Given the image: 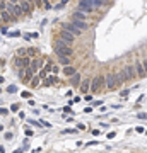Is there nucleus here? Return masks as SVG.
<instances>
[{
    "label": "nucleus",
    "instance_id": "1a4fd4ad",
    "mask_svg": "<svg viewBox=\"0 0 147 153\" xmlns=\"http://www.w3.org/2000/svg\"><path fill=\"white\" fill-rule=\"evenodd\" d=\"M79 90L82 94H87L91 90V78H82L80 80V85H79Z\"/></svg>",
    "mask_w": 147,
    "mask_h": 153
},
{
    "label": "nucleus",
    "instance_id": "aec40b11",
    "mask_svg": "<svg viewBox=\"0 0 147 153\" xmlns=\"http://www.w3.org/2000/svg\"><path fill=\"white\" fill-rule=\"evenodd\" d=\"M74 19H75V21H86V14L80 12V10H75V12H74Z\"/></svg>",
    "mask_w": 147,
    "mask_h": 153
},
{
    "label": "nucleus",
    "instance_id": "473e14b6",
    "mask_svg": "<svg viewBox=\"0 0 147 153\" xmlns=\"http://www.w3.org/2000/svg\"><path fill=\"white\" fill-rule=\"evenodd\" d=\"M21 95H22L24 99H29V97H31V92H28V90H26V92H22Z\"/></svg>",
    "mask_w": 147,
    "mask_h": 153
},
{
    "label": "nucleus",
    "instance_id": "2f4dec72",
    "mask_svg": "<svg viewBox=\"0 0 147 153\" xmlns=\"http://www.w3.org/2000/svg\"><path fill=\"white\" fill-rule=\"evenodd\" d=\"M51 72H53V75H57V73L60 72V68H58V66H53V65H51Z\"/></svg>",
    "mask_w": 147,
    "mask_h": 153
},
{
    "label": "nucleus",
    "instance_id": "ddd939ff",
    "mask_svg": "<svg viewBox=\"0 0 147 153\" xmlns=\"http://www.w3.org/2000/svg\"><path fill=\"white\" fill-rule=\"evenodd\" d=\"M75 73H77L75 66H63V75H67V76H74Z\"/></svg>",
    "mask_w": 147,
    "mask_h": 153
},
{
    "label": "nucleus",
    "instance_id": "f8f14e48",
    "mask_svg": "<svg viewBox=\"0 0 147 153\" xmlns=\"http://www.w3.org/2000/svg\"><path fill=\"white\" fill-rule=\"evenodd\" d=\"M21 9H22V12H31V2H28V0H21Z\"/></svg>",
    "mask_w": 147,
    "mask_h": 153
},
{
    "label": "nucleus",
    "instance_id": "4c0bfd02",
    "mask_svg": "<svg viewBox=\"0 0 147 153\" xmlns=\"http://www.w3.org/2000/svg\"><path fill=\"white\" fill-rule=\"evenodd\" d=\"M128 94H130V90H123V92H121V94H120V95H121V97H127V95H128Z\"/></svg>",
    "mask_w": 147,
    "mask_h": 153
},
{
    "label": "nucleus",
    "instance_id": "f03ea898",
    "mask_svg": "<svg viewBox=\"0 0 147 153\" xmlns=\"http://www.w3.org/2000/svg\"><path fill=\"white\" fill-rule=\"evenodd\" d=\"M104 85H106L104 76H94V78H91V92H92V94L99 92Z\"/></svg>",
    "mask_w": 147,
    "mask_h": 153
},
{
    "label": "nucleus",
    "instance_id": "dca6fc26",
    "mask_svg": "<svg viewBox=\"0 0 147 153\" xmlns=\"http://www.w3.org/2000/svg\"><path fill=\"white\" fill-rule=\"evenodd\" d=\"M33 76H34V73H33L29 68H26V70H24V76H22V78H24L22 82H26V83H28V82H31V78H33Z\"/></svg>",
    "mask_w": 147,
    "mask_h": 153
},
{
    "label": "nucleus",
    "instance_id": "412c9836",
    "mask_svg": "<svg viewBox=\"0 0 147 153\" xmlns=\"http://www.w3.org/2000/svg\"><path fill=\"white\" fill-rule=\"evenodd\" d=\"M39 80H41V78H39V76H38V75H34V76H33V78H31V82H29V83H31V87H34V88H36L38 85L41 83Z\"/></svg>",
    "mask_w": 147,
    "mask_h": 153
},
{
    "label": "nucleus",
    "instance_id": "0eeeda50",
    "mask_svg": "<svg viewBox=\"0 0 147 153\" xmlns=\"http://www.w3.org/2000/svg\"><path fill=\"white\" fill-rule=\"evenodd\" d=\"M43 63H44V61H43V58H39V56H36L34 60H31V65H29V70H31V72H33L34 75H36L38 72H39V68L43 66Z\"/></svg>",
    "mask_w": 147,
    "mask_h": 153
},
{
    "label": "nucleus",
    "instance_id": "e433bc0d",
    "mask_svg": "<svg viewBox=\"0 0 147 153\" xmlns=\"http://www.w3.org/2000/svg\"><path fill=\"white\" fill-rule=\"evenodd\" d=\"M135 131H137V133H144V131H146V129H144V128H142V126H137V128H135Z\"/></svg>",
    "mask_w": 147,
    "mask_h": 153
},
{
    "label": "nucleus",
    "instance_id": "393cba45",
    "mask_svg": "<svg viewBox=\"0 0 147 153\" xmlns=\"http://www.w3.org/2000/svg\"><path fill=\"white\" fill-rule=\"evenodd\" d=\"M36 75L39 76V78H46V75H48V72H46V70H39V72H38Z\"/></svg>",
    "mask_w": 147,
    "mask_h": 153
},
{
    "label": "nucleus",
    "instance_id": "c756f323",
    "mask_svg": "<svg viewBox=\"0 0 147 153\" xmlns=\"http://www.w3.org/2000/svg\"><path fill=\"white\" fill-rule=\"evenodd\" d=\"M137 117H139V119H147V112H139Z\"/></svg>",
    "mask_w": 147,
    "mask_h": 153
},
{
    "label": "nucleus",
    "instance_id": "2eb2a0df",
    "mask_svg": "<svg viewBox=\"0 0 147 153\" xmlns=\"http://www.w3.org/2000/svg\"><path fill=\"white\" fill-rule=\"evenodd\" d=\"M57 82H58V78L55 75H46V78H44L43 83H44V85H53V83H57Z\"/></svg>",
    "mask_w": 147,
    "mask_h": 153
},
{
    "label": "nucleus",
    "instance_id": "c03bdc74",
    "mask_svg": "<svg viewBox=\"0 0 147 153\" xmlns=\"http://www.w3.org/2000/svg\"><path fill=\"white\" fill-rule=\"evenodd\" d=\"M0 22H2V19H0Z\"/></svg>",
    "mask_w": 147,
    "mask_h": 153
},
{
    "label": "nucleus",
    "instance_id": "a211bd4d",
    "mask_svg": "<svg viewBox=\"0 0 147 153\" xmlns=\"http://www.w3.org/2000/svg\"><path fill=\"white\" fill-rule=\"evenodd\" d=\"M80 80H82V78H80V75H79V72H77L74 76H70V83H72V85H77V87L80 85Z\"/></svg>",
    "mask_w": 147,
    "mask_h": 153
},
{
    "label": "nucleus",
    "instance_id": "58836bf2",
    "mask_svg": "<svg viewBox=\"0 0 147 153\" xmlns=\"http://www.w3.org/2000/svg\"><path fill=\"white\" fill-rule=\"evenodd\" d=\"M115 136H116V133H115V131H111L110 134H108V138H110V140H113V138H115Z\"/></svg>",
    "mask_w": 147,
    "mask_h": 153
},
{
    "label": "nucleus",
    "instance_id": "ea45409f",
    "mask_svg": "<svg viewBox=\"0 0 147 153\" xmlns=\"http://www.w3.org/2000/svg\"><path fill=\"white\" fill-rule=\"evenodd\" d=\"M26 136H33V131L31 129H26Z\"/></svg>",
    "mask_w": 147,
    "mask_h": 153
},
{
    "label": "nucleus",
    "instance_id": "9d476101",
    "mask_svg": "<svg viewBox=\"0 0 147 153\" xmlns=\"http://www.w3.org/2000/svg\"><path fill=\"white\" fill-rule=\"evenodd\" d=\"M133 68H135V75H137V76H140V78L146 76V70H144V66H142L140 61H137V63L133 65Z\"/></svg>",
    "mask_w": 147,
    "mask_h": 153
},
{
    "label": "nucleus",
    "instance_id": "f3484780",
    "mask_svg": "<svg viewBox=\"0 0 147 153\" xmlns=\"http://www.w3.org/2000/svg\"><path fill=\"white\" fill-rule=\"evenodd\" d=\"M58 61H60V65H63V66H70V58L69 56H58Z\"/></svg>",
    "mask_w": 147,
    "mask_h": 153
},
{
    "label": "nucleus",
    "instance_id": "c85d7f7f",
    "mask_svg": "<svg viewBox=\"0 0 147 153\" xmlns=\"http://www.w3.org/2000/svg\"><path fill=\"white\" fill-rule=\"evenodd\" d=\"M3 138H5V140H12V138H14V134H12V133H9V131H7V133H5V134H3Z\"/></svg>",
    "mask_w": 147,
    "mask_h": 153
},
{
    "label": "nucleus",
    "instance_id": "39448f33",
    "mask_svg": "<svg viewBox=\"0 0 147 153\" xmlns=\"http://www.w3.org/2000/svg\"><path fill=\"white\" fill-rule=\"evenodd\" d=\"M62 31H67V33H70V34H72V36H75V38H77V36H80V33H82L80 29H77V27L74 26L72 22H65V24L62 26Z\"/></svg>",
    "mask_w": 147,
    "mask_h": 153
},
{
    "label": "nucleus",
    "instance_id": "c9c22d12",
    "mask_svg": "<svg viewBox=\"0 0 147 153\" xmlns=\"http://www.w3.org/2000/svg\"><path fill=\"white\" fill-rule=\"evenodd\" d=\"M140 63H142V66H144V70H146V75H147V58L144 61H140Z\"/></svg>",
    "mask_w": 147,
    "mask_h": 153
},
{
    "label": "nucleus",
    "instance_id": "7c9ffc66",
    "mask_svg": "<svg viewBox=\"0 0 147 153\" xmlns=\"http://www.w3.org/2000/svg\"><path fill=\"white\" fill-rule=\"evenodd\" d=\"M43 70L50 72V70H51V63H50V61H48V63H44V68H43Z\"/></svg>",
    "mask_w": 147,
    "mask_h": 153
},
{
    "label": "nucleus",
    "instance_id": "6e6552de",
    "mask_svg": "<svg viewBox=\"0 0 147 153\" xmlns=\"http://www.w3.org/2000/svg\"><path fill=\"white\" fill-rule=\"evenodd\" d=\"M62 43H65L67 46H72V43L75 41V36H72L70 33H67V31H62V38H60Z\"/></svg>",
    "mask_w": 147,
    "mask_h": 153
},
{
    "label": "nucleus",
    "instance_id": "72a5a7b5",
    "mask_svg": "<svg viewBox=\"0 0 147 153\" xmlns=\"http://www.w3.org/2000/svg\"><path fill=\"white\" fill-rule=\"evenodd\" d=\"M10 111H14V112H19V106H17V104H12Z\"/></svg>",
    "mask_w": 147,
    "mask_h": 153
},
{
    "label": "nucleus",
    "instance_id": "37998d69",
    "mask_svg": "<svg viewBox=\"0 0 147 153\" xmlns=\"http://www.w3.org/2000/svg\"><path fill=\"white\" fill-rule=\"evenodd\" d=\"M144 133H146V136H147V129H146V131H144Z\"/></svg>",
    "mask_w": 147,
    "mask_h": 153
},
{
    "label": "nucleus",
    "instance_id": "a878e982",
    "mask_svg": "<svg viewBox=\"0 0 147 153\" xmlns=\"http://www.w3.org/2000/svg\"><path fill=\"white\" fill-rule=\"evenodd\" d=\"M7 34H9L10 38H19V36H21V33H19V31H10V33H7Z\"/></svg>",
    "mask_w": 147,
    "mask_h": 153
},
{
    "label": "nucleus",
    "instance_id": "b1692460",
    "mask_svg": "<svg viewBox=\"0 0 147 153\" xmlns=\"http://www.w3.org/2000/svg\"><path fill=\"white\" fill-rule=\"evenodd\" d=\"M26 39H38V33H31V34H24Z\"/></svg>",
    "mask_w": 147,
    "mask_h": 153
},
{
    "label": "nucleus",
    "instance_id": "7ed1b4c3",
    "mask_svg": "<svg viewBox=\"0 0 147 153\" xmlns=\"http://www.w3.org/2000/svg\"><path fill=\"white\" fill-rule=\"evenodd\" d=\"M121 73H123V78H125V82L127 80H133L135 78V68H133V65H125L123 66V70H121Z\"/></svg>",
    "mask_w": 147,
    "mask_h": 153
},
{
    "label": "nucleus",
    "instance_id": "cd10ccee",
    "mask_svg": "<svg viewBox=\"0 0 147 153\" xmlns=\"http://www.w3.org/2000/svg\"><path fill=\"white\" fill-rule=\"evenodd\" d=\"M70 133H77V129H63L62 134H70Z\"/></svg>",
    "mask_w": 147,
    "mask_h": 153
},
{
    "label": "nucleus",
    "instance_id": "5701e85b",
    "mask_svg": "<svg viewBox=\"0 0 147 153\" xmlns=\"http://www.w3.org/2000/svg\"><path fill=\"white\" fill-rule=\"evenodd\" d=\"M87 2H89L94 9H96V7H101V5L104 3V0H87Z\"/></svg>",
    "mask_w": 147,
    "mask_h": 153
},
{
    "label": "nucleus",
    "instance_id": "6ab92c4d",
    "mask_svg": "<svg viewBox=\"0 0 147 153\" xmlns=\"http://www.w3.org/2000/svg\"><path fill=\"white\" fill-rule=\"evenodd\" d=\"M0 19H2V21H12L14 15H10L7 10H2V12H0Z\"/></svg>",
    "mask_w": 147,
    "mask_h": 153
},
{
    "label": "nucleus",
    "instance_id": "bb28decb",
    "mask_svg": "<svg viewBox=\"0 0 147 153\" xmlns=\"http://www.w3.org/2000/svg\"><path fill=\"white\" fill-rule=\"evenodd\" d=\"M15 90H17V87H15V85H9V87H7V94H14Z\"/></svg>",
    "mask_w": 147,
    "mask_h": 153
},
{
    "label": "nucleus",
    "instance_id": "4be33fe9",
    "mask_svg": "<svg viewBox=\"0 0 147 153\" xmlns=\"http://www.w3.org/2000/svg\"><path fill=\"white\" fill-rule=\"evenodd\" d=\"M26 53H28V49H26V48H19V49L15 51L17 58H24V56H26Z\"/></svg>",
    "mask_w": 147,
    "mask_h": 153
},
{
    "label": "nucleus",
    "instance_id": "4468645a",
    "mask_svg": "<svg viewBox=\"0 0 147 153\" xmlns=\"http://www.w3.org/2000/svg\"><path fill=\"white\" fill-rule=\"evenodd\" d=\"M26 56H28V58H36V56H39V51H38V48H28V53H26Z\"/></svg>",
    "mask_w": 147,
    "mask_h": 153
},
{
    "label": "nucleus",
    "instance_id": "9b49d317",
    "mask_svg": "<svg viewBox=\"0 0 147 153\" xmlns=\"http://www.w3.org/2000/svg\"><path fill=\"white\" fill-rule=\"evenodd\" d=\"M72 24L75 26V27H77V29H80V31H86V29H89V24H87L86 21H75V19H74Z\"/></svg>",
    "mask_w": 147,
    "mask_h": 153
},
{
    "label": "nucleus",
    "instance_id": "f257e3e1",
    "mask_svg": "<svg viewBox=\"0 0 147 153\" xmlns=\"http://www.w3.org/2000/svg\"><path fill=\"white\" fill-rule=\"evenodd\" d=\"M55 53H57L58 56H69V58H72L74 48L72 46H67V44L62 43V41H57V43H55Z\"/></svg>",
    "mask_w": 147,
    "mask_h": 153
},
{
    "label": "nucleus",
    "instance_id": "f704fd0d",
    "mask_svg": "<svg viewBox=\"0 0 147 153\" xmlns=\"http://www.w3.org/2000/svg\"><path fill=\"white\" fill-rule=\"evenodd\" d=\"M84 100H87V102H91V100H92V94H91V95H89V94H87V95H84Z\"/></svg>",
    "mask_w": 147,
    "mask_h": 153
},
{
    "label": "nucleus",
    "instance_id": "79ce46f5",
    "mask_svg": "<svg viewBox=\"0 0 147 153\" xmlns=\"http://www.w3.org/2000/svg\"><path fill=\"white\" fill-rule=\"evenodd\" d=\"M3 80H5V78H3V76H0V83H3Z\"/></svg>",
    "mask_w": 147,
    "mask_h": 153
},
{
    "label": "nucleus",
    "instance_id": "20e7f679",
    "mask_svg": "<svg viewBox=\"0 0 147 153\" xmlns=\"http://www.w3.org/2000/svg\"><path fill=\"white\" fill-rule=\"evenodd\" d=\"M104 80H106V88H110V90L116 88V85H120V82H118V75H116V73H110Z\"/></svg>",
    "mask_w": 147,
    "mask_h": 153
},
{
    "label": "nucleus",
    "instance_id": "423d86ee",
    "mask_svg": "<svg viewBox=\"0 0 147 153\" xmlns=\"http://www.w3.org/2000/svg\"><path fill=\"white\" fill-rule=\"evenodd\" d=\"M77 9H79L80 12H86V14H91V12L94 10V7H92L87 0H79V2H77Z\"/></svg>",
    "mask_w": 147,
    "mask_h": 153
},
{
    "label": "nucleus",
    "instance_id": "a19ab883",
    "mask_svg": "<svg viewBox=\"0 0 147 153\" xmlns=\"http://www.w3.org/2000/svg\"><path fill=\"white\" fill-rule=\"evenodd\" d=\"M0 114L5 116V114H7V109H3V107H2V109H0Z\"/></svg>",
    "mask_w": 147,
    "mask_h": 153
}]
</instances>
